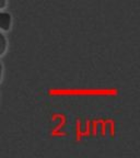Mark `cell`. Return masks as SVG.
<instances>
[{"label":"cell","mask_w":140,"mask_h":158,"mask_svg":"<svg viewBox=\"0 0 140 158\" xmlns=\"http://www.w3.org/2000/svg\"><path fill=\"white\" fill-rule=\"evenodd\" d=\"M10 25H11V17L10 15L6 12H0V29L1 30H9Z\"/></svg>","instance_id":"1"},{"label":"cell","mask_w":140,"mask_h":158,"mask_svg":"<svg viewBox=\"0 0 140 158\" xmlns=\"http://www.w3.org/2000/svg\"><path fill=\"white\" fill-rule=\"evenodd\" d=\"M6 48H7V41L6 37L0 33V55H2L6 52Z\"/></svg>","instance_id":"2"},{"label":"cell","mask_w":140,"mask_h":158,"mask_svg":"<svg viewBox=\"0 0 140 158\" xmlns=\"http://www.w3.org/2000/svg\"><path fill=\"white\" fill-rule=\"evenodd\" d=\"M6 6V0H0V9Z\"/></svg>","instance_id":"3"},{"label":"cell","mask_w":140,"mask_h":158,"mask_svg":"<svg viewBox=\"0 0 140 158\" xmlns=\"http://www.w3.org/2000/svg\"><path fill=\"white\" fill-rule=\"evenodd\" d=\"M1 76H2V66L0 64V80H1Z\"/></svg>","instance_id":"4"}]
</instances>
